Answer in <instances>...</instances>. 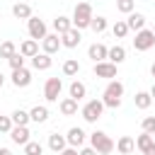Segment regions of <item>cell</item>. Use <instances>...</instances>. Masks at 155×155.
<instances>
[{"mask_svg":"<svg viewBox=\"0 0 155 155\" xmlns=\"http://www.w3.org/2000/svg\"><path fill=\"white\" fill-rule=\"evenodd\" d=\"M121 97H124V85H121L119 80H111V82L107 85L104 94H102V102H104V107H109V109H119V107H121Z\"/></svg>","mask_w":155,"mask_h":155,"instance_id":"6da1fadb","label":"cell"},{"mask_svg":"<svg viewBox=\"0 0 155 155\" xmlns=\"http://www.w3.org/2000/svg\"><path fill=\"white\" fill-rule=\"evenodd\" d=\"M73 27L75 29H85V27H90V22H92V5L90 2H78L75 5V10H73Z\"/></svg>","mask_w":155,"mask_h":155,"instance_id":"7a4b0ae2","label":"cell"},{"mask_svg":"<svg viewBox=\"0 0 155 155\" xmlns=\"http://www.w3.org/2000/svg\"><path fill=\"white\" fill-rule=\"evenodd\" d=\"M90 145L97 150V155H109L114 150V140L104 133V131H94L90 133Z\"/></svg>","mask_w":155,"mask_h":155,"instance_id":"3957f363","label":"cell"},{"mask_svg":"<svg viewBox=\"0 0 155 155\" xmlns=\"http://www.w3.org/2000/svg\"><path fill=\"white\" fill-rule=\"evenodd\" d=\"M102 111H104V102L102 99H90L85 107H82V119L87 121V124H94L99 116H102Z\"/></svg>","mask_w":155,"mask_h":155,"instance_id":"277c9868","label":"cell"},{"mask_svg":"<svg viewBox=\"0 0 155 155\" xmlns=\"http://www.w3.org/2000/svg\"><path fill=\"white\" fill-rule=\"evenodd\" d=\"M133 46H136V51H148V48H153V46H155V34H153V29H140V31H136Z\"/></svg>","mask_w":155,"mask_h":155,"instance_id":"5b68a950","label":"cell"},{"mask_svg":"<svg viewBox=\"0 0 155 155\" xmlns=\"http://www.w3.org/2000/svg\"><path fill=\"white\" fill-rule=\"evenodd\" d=\"M27 29H29V36L34 39V41H41L48 31H46V22L44 19H39V17H29L27 19Z\"/></svg>","mask_w":155,"mask_h":155,"instance_id":"8992f818","label":"cell"},{"mask_svg":"<svg viewBox=\"0 0 155 155\" xmlns=\"http://www.w3.org/2000/svg\"><path fill=\"white\" fill-rule=\"evenodd\" d=\"M61 90H63L61 78H48V80H46V85H44V97H46V102H58Z\"/></svg>","mask_w":155,"mask_h":155,"instance_id":"52a82bcc","label":"cell"},{"mask_svg":"<svg viewBox=\"0 0 155 155\" xmlns=\"http://www.w3.org/2000/svg\"><path fill=\"white\" fill-rule=\"evenodd\" d=\"M80 29H75V27H70L65 34H61V46H65V48H75L78 44H80Z\"/></svg>","mask_w":155,"mask_h":155,"instance_id":"ba28073f","label":"cell"},{"mask_svg":"<svg viewBox=\"0 0 155 155\" xmlns=\"http://www.w3.org/2000/svg\"><path fill=\"white\" fill-rule=\"evenodd\" d=\"M94 75L97 78H116V65L111 61H99V63H94Z\"/></svg>","mask_w":155,"mask_h":155,"instance_id":"9c48e42d","label":"cell"},{"mask_svg":"<svg viewBox=\"0 0 155 155\" xmlns=\"http://www.w3.org/2000/svg\"><path fill=\"white\" fill-rule=\"evenodd\" d=\"M41 46H44V53L53 56V53L61 48V36H58V34H46V36L41 39Z\"/></svg>","mask_w":155,"mask_h":155,"instance_id":"30bf717a","label":"cell"},{"mask_svg":"<svg viewBox=\"0 0 155 155\" xmlns=\"http://www.w3.org/2000/svg\"><path fill=\"white\" fill-rule=\"evenodd\" d=\"M29 128L27 126H12L10 128V138H12V143H17V145H24V143H29Z\"/></svg>","mask_w":155,"mask_h":155,"instance_id":"8fae6325","label":"cell"},{"mask_svg":"<svg viewBox=\"0 0 155 155\" xmlns=\"http://www.w3.org/2000/svg\"><path fill=\"white\" fill-rule=\"evenodd\" d=\"M29 82H31V73H29L27 68L12 70V85H15V87H27Z\"/></svg>","mask_w":155,"mask_h":155,"instance_id":"7c38bea8","label":"cell"},{"mask_svg":"<svg viewBox=\"0 0 155 155\" xmlns=\"http://www.w3.org/2000/svg\"><path fill=\"white\" fill-rule=\"evenodd\" d=\"M65 140H68V145H73V148H82V143H85V131L78 128V126H73V128L68 131Z\"/></svg>","mask_w":155,"mask_h":155,"instance_id":"4fadbf2b","label":"cell"},{"mask_svg":"<svg viewBox=\"0 0 155 155\" xmlns=\"http://www.w3.org/2000/svg\"><path fill=\"white\" fill-rule=\"evenodd\" d=\"M126 24H128V31H140V29H145V17L140 12H128Z\"/></svg>","mask_w":155,"mask_h":155,"instance_id":"5bb4252c","label":"cell"},{"mask_svg":"<svg viewBox=\"0 0 155 155\" xmlns=\"http://www.w3.org/2000/svg\"><path fill=\"white\" fill-rule=\"evenodd\" d=\"M107 53H109V48H107L104 44H92V46L87 48V56H90L94 63H99V61H107Z\"/></svg>","mask_w":155,"mask_h":155,"instance_id":"9a60e30c","label":"cell"},{"mask_svg":"<svg viewBox=\"0 0 155 155\" xmlns=\"http://www.w3.org/2000/svg\"><path fill=\"white\" fill-rule=\"evenodd\" d=\"M136 148H138L143 155H148V153L155 148V140H153V136H150V133H140V136H138V140H136Z\"/></svg>","mask_w":155,"mask_h":155,"instance_id":"2e32d148","label":"cell"},{"mask_svg":"<svg viewBox=\"0 0 155 155\" xmlns=\"http://www.w3.org/2000/svg\"><path fill=\"white\" fill-rule=\"evenodd\" d=\"M19 53H22L24 58H31V56H36V53H39V41H34V39H27V41H22V44H19Z\"/></svg>","mask_w":155,"mask_h":155,"instance_id":"e0dca14e","label":"cell"},{"mask_svg":"<svg viewBox=\"0 0 155 155\" xmlns=\"http://www.w3.org/2000/svg\"><path fill=\"white\" fill-rule=\"evenodd\" d=\"M107 61H111L114 65L124 63V61H126V48H124V46H119V44H116V46H111V48H109V53H107Z\"/></svg>","mask_w":155,"mask_h":155,"instance_id":"ac0fdd59","label":"cell"},{"mask_svg":"<svg viewBox=\"0 0 155 155\" xmlns=\"http://www.w3.org/2000/svg\"><path fill=\"white\" fill-rule=\"evenodd\" d=\"M51 56L48 53H36V56H31V65H34V70H48L51 68Z\"/></svg>","mask_w":155,"mask_h":155,"instance_id":"d6986e66","label":"cell"},{"mask_svg":"<svg viewBox=\"0 0 155 155\" xmlns=\"http://www.w3.org/2000/svg\"><path fill=\"white\" fill-rule=\"evenodd\" d=\"M58 109H61V114H63V116H73V114H78V99L65 97V99H61Z\"/></svg>","mask_w":155,"mask_h":155,"instance_id":"ffe728a7","label":"cell"},{"mask_svg":"<svg viewBox=\"0 0 155 155\" xmlns=\"http://www.w3.org/2000/svg\"><path fill=\"white\" fill-rule=\"evenodd\" d=\"M70 27H73L70 17H63V15H58V17L53 19V29H56V34H58V36H61V34H65Z\"/></svg>","mask_w":155,"mask_h":155,"instance_id":"44dd1931","label":"cell"},{"mask_svg":"<svg viewBox=\"0 0 155 155\" xmlns=\"http://www.w3.org/2000/svg\"><path fill=\"white\" fill-rule=\"evenodd\" d=\"M65 145H68L65 136H58V133H51V136H48V148H51L53 153H61Z\"/></svg>","mask_w":155,"mask_h":155,"instance_id":"7402d4cb","label":"cell"},{"mask_svg":"<svg viewBox=\"0 0 155 155\" xmlns=\"http://www.w3.org/2000/svg\"><path fill=\"white\" fill-rule=\"evenodd\" d=\"M12 15L17 19H29L31 17V7L27 2H17V5H12Z\"/></svg>","mask_w":155,"mask_h":155,"instance_id":"603a6c76","label":"cell"},{"mask_svg":"<svg viewBox=\"0 0 155 155\" xmlns=\"http://www.w3.org/2000/svg\"><path fill=\"white\" fill-rule=\"evenodd\" d=\"M68 92H70V97H73V99H78V102H80V99L87 94V87H85V82L75 80V82H70V90H68Z\"/></svg>","mask_w":155,"mask_h":155,"instance_id":"cb8c5ba5","label":"cell"},{"mask_svg":"<svg viewBox=\"0 0 155 155\" xmlns=\"http://www.w3.org/2000/svg\"><path fill=\"white\" fill-rule=\"evenodd\" d=\"M133 148H136V140H133L131 136H124V138H119V143H116V150H119L121 155H128Z\"/></svg>","mask_w":155,"mask_h":155,"instance_id":"d4e9b609","label":"cell"},{"mask_svg":"<svg viewBox=\"0 0 155 155\" xmlns=\"http://www.w3.org/2000/svg\"><path fill=\"white\" fill-rule=\"evenodd\" d=\"M29 119H31V121H36V124H44V121L48 119V109H46V107H39V104H36V107H34V109L29 111Z\"/></svg>","mask_w":155,"mask_h":155,"instance_id":"484cf974","label":"cell"},{"mask_svg":"<svg viewBox=\"0 0 155 155\" xmlns=\"http://www.w3.org/2000/svg\"><path fill=\"white\" fill-rule=\"evenodd\" d=\"M10 119H12L15 126H27V124L31 121V119H29V111H24V109H15Z\"/></svg>","mask_w":155,"mask_h":155,"instance_id":"4316f807","label":"cell"},{"mask_svg":"<svg viewBox=\"0 0 155 155\" xmlns=\"http://www.w3.org/2000/svg\"><path fill=\"white\" fill-rule=\"evenodd\" d=\"M133 102H136V107H138V109H148V107L153 104V97H150V92H136Z\"/></svg>","mask_w":155,"mask_h":155,"instance_id":"83f0119b","label":"cell"},{"mask_svg":"<svg viewBox=\"0 0 155 155\" xmlns=\"http://www.w3.org/2000/svg\"><path fill=\"white\" fill-rule=\"evenodd\" d=\"M78 73H80V63H78L75 58H68V61L63 63V75L73 78V75H78Z\"/></svg>","mask_w":155,"mask_h":155,"instance_id":"f1b7e54d","label":"cell"},{"mask_svg":"<svg viewBox=\"0 0 155 155\" xmlns=\"http://www.w3.org/2000/svg\"><path fill=\"white\" fill-rule=\"evenodd\" d=\"M111 31H114L116 39H124V36L128 34V24H126V19H116V24L111 27Z\"/></svg>","mask_w":155,"mask_h":155,"instance_id":"f546056e","label":"cell"},{"mask_svg":"<svg viewBox=\"0 0 155 155\" xmlns=\"http://www.w3.org/2000/svg\"><path fill=\"white\" fill-rule=\"evenodd\" d=\"M90 29H92L94 34H102V31L107 29V19H104V17H92V22H90Z\"/></svg>","mask_w":155,"mask_h":155,"instance_id":"4dcf8cb0","label":"cell"},{"mask_svg":"<svg viewBox=\"0 0 155 155\" xmlns=\"http://www.w3.org/2000/svg\"><path fill=\"white\" fill-rule=\"evenodd\" d=\"M7 63H10V68H12V70H17V68H24V56H22L19 51H15V53L7 58Z\"/></svg>","mask_w":155,"mask_h":155,"instance_id":"1f68e13d","label":"cell"},{"mask_svg":"<svg viewBox=\"0 0 155 155\" xmlns=\"http://www.w3.org/2000/svg\"><path fill=\"white\" fill-rule=\"evenodd\" d=\"M41 153H44L41 143H36V140H29V143H24V155H41Z\"/></svg>","mask_w":155,"mask_h":155,"instance_id":"d6a6232c","label":"cell"},{"mask_svg":"<svg viewBox=\"0 0 155 155\" xmlns=\"http://www.w3.org/2000/svg\"><path fill=\"white\" fill-rule=\"evenodd\" d=\"M15 51H17V46H15L12 41H2V44H0V58H10Z\"/></svg>","mask_w":155,"mask_h":155,"instance_id":"836d02e7","label":"cell"},{"mask_svg":"<svg viewBox=\"0 0 155 155\" xmlns=\"http://www.w3.org/2000/svg\"><path fill=\"white\" fill-rule=\"evenodd\" d=\"M133 7H136V2H133V0H116V10H119V12H124V15L133 12Z\"/></svg>","mask_w":155,"mask_h":155,"instance_id":"e575fe53","label":"cell"},{"mask_svg":"<svg viewBox=\"0 0 155 155\" xmlns=\"http://www.w3.org/2000/svg\"><path fill=\"white\" fill-rule=\"evenodd\" d=\"M140 126H143V133H150V136H153V133H155V116H145Z\"/></svg>","mask_w":155,"mask_h":155,"instance_id":"d590c367","label":"cell"},{"mask_svg":"<svg viewBox=\"0 0 155 155\" xmlns=\"http://www.w3.org/2000/svg\"><path fill=\"white\" fill-rule=\"evenodd\" d=\"M12 126H15V124H12L10 116H0V133H10Z\"/></svg>","mask_w":155,"mask_h":155,"instance_id":"8d00e7d4","label":"cell"},{"mask_svg":"<svg viewBox=\"0 0 155 155\" xmlns=\"http://www.w3.org/2000/svg\"><path fill=\"white\" fill-rule=\"evenodd\" d=\"M61 155H80V150H78V148H73V145H65V148L61 150Z\"/></svg>","mask_w":155,"mask_h":155,"instance_id":"74e56055","label":"cell"},{"mask_svg":"<svg viewBox=\"0 0 155 155\" xmlns=\"http://www.w3.org/2000/svg\"><path fill=\"white\" fill-rule=\"evenodd\" d=\"M80 155H97V150L90 145V148H80Z\"/></svg>","mask_w":155,"mask_h":155,"instance_id":"f35d334b","label":"cell"},{"mask_svg":"<svg viewBox=\"0 0 155 155\" xmlns=\"http://www.w3.org/2000/svg\"><path fill=\"white\" fill-rule=\"evenodd\" d=\"M0 155H12V150L10 148H0Z\"/></svg>","mask_w":155,"mask_h":155,"instance_id":"ab89813d","label":"cell"},{"mask_svg":"<svg viewBox=\"0 0 155 155\" xmlns=\"http://www.w3.org/2000/svg\"><path fill=\"white\" fill-rule=\"evenodd\" d=\"M150 97L155 99V82H153V87H150Z\"/></svg>","mask_w":155,"mask_h":155,"instance_id":"60d3db41","label":"cell"},{"mask_svg":"<svg viewBox=\"0 0 155 155\" xmlns=\"http://www.w3.org/2000/svg\"><path fill=\"white\" fill-rule=\"evenodd\" d=\"M150 75H153V78H155V63H153V65H150Z\"/></svg>","mask_w":155,"mask_h":155,"instance_id":"b9f144b4","label":"cell"},{"mask_svg":"<svg viewBox=\"0 0 155 155\" xmlns=\"http://www.w3.org/2000/svg\"><path fill=\"white\" fill-rule=\"evenodd\" d=\"M2 85H5V75L0 73V87H2Z\"/></svg>","mask_w":155,"mask_h":155,"instance_id":"7bdbcfd3","label":"cell"},{"mask_svg":"<svg viewBox=\"0 0 155 155\" xmlns=\"http://www.w3.org/2000/svg\"><path fill=\"white\" fill-rule=\"evenodd\" d=\"M148 155H155V148H153V150H150V153H148Z\"/></svg>","mask_w":155,"mask_h":155,"instance_id":"ee69618b","label":"cell"},{"mask_svg":"<svg viewBox=\"0 0 155 155\" xmlns=\"http://www.w3.org/2000/svg\"><path fill=\"white\" fill-rule=\"evenodd\" d=\"M153 34H155V24H153Z\"/></svg>","mask_w":155,"mask_h":155,"instance_id":"f6af8a7d","label":"cell"},{"mask_svg":"<svg viewBox=\"0 0 155 155\" xmlns=\"http://www.w3.org/2000/svg\"><path fill=\"white\" fill-rule=\"evenodd\" d=\"M0 19H2V15H0Z\"/></svg>","mask_w":155,"mask_h":155,"instance_id":"bcb514c9","label":"cell"}]
</instances>
